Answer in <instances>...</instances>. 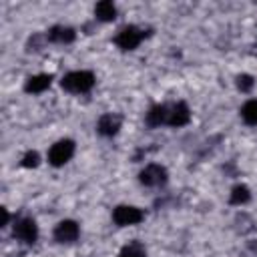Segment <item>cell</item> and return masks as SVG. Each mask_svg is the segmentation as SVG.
<instances>
[{
  "mask_svg": "<svg viewBox=\"0 0 257 257\" xmlns=\"http://www.w3.org/2000/svg\"><path fill=\"white\" fill-rule=\"evenodd\" d=\"M94 16L100 20V22H110L116 18V6L108 0H102L94 6Z\"/></svg>",
  "mask_w": 257,
  "mask_h": 257,
  "instance_id": "cell-13",
  "label": "cell"
},
{
  "mask_svg": "<svg viewBox=\"0 0 257 257\" xmlns=\"http://www.w3.org/2000/svg\"><path fill=\"white\" fill-rule=\"evenodd\" d=\"M241 118L247 124L257 126V98H251L241 106Z\"/></svg>",
  "mask_w": 257,
  "mask_h": 257,
  "instance_id": "cell-14",
  "label": "cell"
},
{
  "mask_svg": "<svg viewBox=\"0 0 257 257\" xmlns=\"http://www.w3.org/2000/svg\"><path fill=\"white\" fill-rule=\"evenodd\" d=\"M14 237L22 243H28L32 245L36 239H38V227H36V221L30 219V217H22L14 223V229H12Z\"/></svg>",
  "mask_w": 257,
  "mask_h": 257,
  "instance_id": "cell-5",
  "label": "cell"
},
{
  "mask_svg": "<svg viewBox=\"0 0 257 257\" xmlns=\"http://www.w3.org/2000/svg\"><path fill=\"white\" fill-rule=\"evenodd\" d=\"M251 199V193L245 185H235L231 189V195H229V203L231 205H245L247 201Z\"/></svg>",
  "mask_w": 257,
  "mask_h": 257,
  "instance_id": "cell-15",
  "label": "cell"
},
{
  "mask_svg": "<svg viewBox=\"0 0 257 257\" xmlns=\"http://www.w3.org/2000/svg\"><path fill=\"white\" fill-rule=\"evenodd\" d=\"M52 82V76L50 74H34L26 80L24 84V90L30 92V94H38V92H44Z\"/></svg>",
  "mask_w": 257,
  "mask_h": 257,
  "instance_id": "cell-10",
  "label": "cell"
},
{
  "mask_svg": "<svg viewBox=\"0 0 257 257\" xmlns=\"http://www.w3.org/2000/svg\"><path fill=\"white\" fill-rule=\"evenodd\" d=\"M237 88L241 92H249L253 88V76L251 74H239L237 76Z\"/></svg>",
  "mask_w": 257,
  "mask_h": 257,
  "instance_id": "cell-17",
  "label": "cell"
},
{
  "mask_svg": "<svg viewBox=\"0 0 257 257\" xmlns=\"http://www.w3.org/2000/svg\"><path fill=\"white\" fill-rule=\"evenodd\" d=\"M78 235H80L78 223L72 219H64L54 227V239L58 243H74L78 239Z\"/></svg>",
  "mask_w": 257,
  "mask_h": 257,
  "instance_id": "cell-7",
  "label": "cell"
},
{
  "mask_svg": "<svg viewBox=\"0 0 257 257\" xmlns=\"http://www.w3.org/2000/svg\"><path fill=\"white\" fill-rule=\"evenodd\" d=\"M167 169L165 167H161V165H157V163H151V165H147L141 173H139V181L143 183V185H147V187H161V185H165L167 183Z\"/></svg>",
  "mask_w": 257,
  "mask_h": 257,
  "instance_id": "cell-6",
  "label": "cell"
},
{
  "mask_svg": "<svg viewBox=\"0 0 257 257\" xmlns=\"http://www.w3.org/2000/svg\"><path fill=\"white\" fill-rule=\"evenodd\" d=\"M191 120V110L185 102H175L173 106H169V116H167V124L169 126H185Z\"/></svg>",
  "mask_w": 257,
  "mask_h": 257,
  "instance_id": "cell-8",
  "label": "cell"
},
{
  "mask_svg": "<svg viewBox=\"0 0 257 257\" xmlns=\"http://www.w3.org/2000/svg\"><path fill=\"white\" fill-rule=\"evenodd\" d=\"M74 36H76V32L70 26H54L48 30V38L52 42H58V44H68L74 40Z\"/></svg>",
  "mask_w": 257,
  "mask_h": 257,
  "instance_id": "cell-12",
  "label": "cell"
},
{
  "mask_svg": "<svg viewBox=\"0 0 257 257\" xmlns=\"http://www.w3.org/2000/svg\"><path fill=\"white\" fill-rule=\"evenodd\" d=\"M0 211H2V227H6V225H8V221H10V215H8V209H4V207H2Z\"/></svg>",
  "mask_w": 257,
  "mask_h": 257,
  "instance_id": "cell-19",
  "label": "cell"
},
{
  "mask_svg": "<svg viewBox=\"0 0 257 257\" xmlns=\"http://www.w3.org/2000/svg\"><path fill=\"white\" fill-rule=\"evenodd\" d=\"M74 155V141L72 139H60L56 141L50 151H48V163L52 167H62L64 163H68Z\"/></svg>",
  "mask_w": 257,
  "mask_h": 257,
  "instance_id": "cell-2",
  "label": "cell"
},
{
  "mask_svg": "<svg viewBox=\"0 0 257 257\" xmlns=\"http://www.w3.org/2000/svg\"><path fill=\"white\" fill-rule=\"evenodd\" d=\"M38 163H40V157H38V153L36 151H28L24 157H22V167H26V169H32V167H38Z\"/></svg>",
  "mask_w": 257,
  "mask_h": 257,
  "instance_id": "cell-18",
  "label": "cell"
},
{
  "mask_svg": "<svg viewBox=\"0 0 257 257\" xmlns=\"http://www.w3.org/2000/svg\"><path fill=\"white\" fill-rule=\"evenodd\" d=\"M167 116H169V106H167V104H155V106H151L149 112H147V124H149V126L167 124Z\"/></svg>",
  "mask_w": 257,
  "mask_h": 257,
  "instance_id": "cell-11",
  "label": "cell"
},
{
  "mask_svg": "<svg viewBox=\"0 0 257 257\" xmlns=\"http://www.w3.org/2000/svg\"><path fill=\"white\" fill-rule=\"evenodd\" d=\"M120 122H122V118H120L118 114H114V112H106V114H102V116L98 118V122H96V131H98L102 137H112V135L118 133Z\"/></svg>",
  "mask_w": 257,
  "mask_h": 257,
  "instance_id": "cell-9",
  "label": "cell"
},
{
  "mask_svg": "<svg viewBox=\"0 0 257 257\" xmlns=\"http://www.w3.org/2000/svg\"><path fill=\"white\" fill-rule=\"evenodd\" d=\"M145 219V213L139 209V207H133V205H118L114 207L112 211V221L118 225V227H128V225H137Z\"/></svg>",
  "mask_w": 257,
  "mask_h": 257,
  "instance_id": "cell-3",
  "label": "cell"
},
{
  "mask_svg": "<svg viewBox=\"0 0 257 257\" xmlns=\"http://www.w3.org/2000/svg\"><path fill=\"white\" fill-rule=\"evenodd\" d=\"M118 257H147V251L139 241H131L120 249Z\"/></svg>",
  "mask_w": 257,
  "mask_h": 257,
  "instance_id": "cell-16",
  "label": "cell"
},
{
  "mask_svg": "<svg viewBox=\"0 0 257 257\" xmlns=\"http://www.w3.org/2000/svg\"><path fill=\"white\" fill-rule=\"evenodd\" d=\"M60 86L66 92H72V94L88 92L94 86V74L88 72V70H72V72H68V74L62 76Z\"/></svg>",
  "mask_w": 257,
  "mask_h": 257,
  "instance_id": "cell-1",
  "label": "cell"
},
{
  "mask_svg": "<svg viewBox=\"0 0 257 257\" xmlns=\"http://www.w3.org/2000/svg\"><path fill=\"white\" fill-rule=\"evenodd\" d=\"M143 40V30L128 24V26H122L118 30V34L114 36V42L120 50H135Z\"/></svg>",
  "mask_w": 257,
  "mask_h": 257,
  "instance_id": "cell-4",
  "label": "cell"
}]
</instances>
